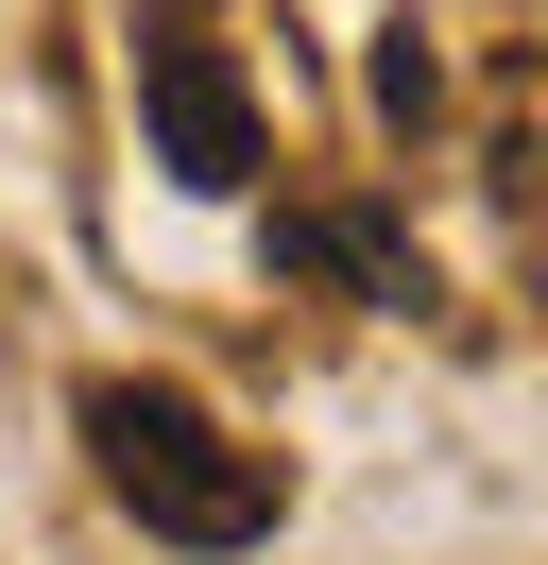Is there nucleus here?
<instances>
[{"label": "nucleus", "mask_w": 548, "mask_h": 565, "mask_svg": "<svg viewBox=\"0 0 548 565\" xmlns=\"http://www.w3.org/2000/svg\"><path fill=\"white\" fill-rule=\"evenodd\" d=\"M86 462H103V497H120L155 548H257L274 514H292V462L274 446H240L205 394H171V377H86Z\"/></svg>", "instance_id": "obj_1"}, {"label": "nucleus", "mask_w": 548, "mask_h": 565, "mask_svg": "<svg viewBox=\"0 0 548 565\" xmlns=\"http://www.w3.org/2000/svg\"><path fill=\"white\" fill-rule=\"evenodd\" d=\"M137 120H155L171 189H205V206H240V189L274 172V120H257V86H240L205 35H137Z\"/></svg>", "instance_id": "obj_2"}, {"label": "nucleus", "mask_w": 548, "mask_h": 565, "mask_svg": "<svg viewBox=\"0 0 548 565\" xmlns=\"http://www.w3.org/2000/svg\"><path fill=\"white\" fill-rule=\"evenodd\" d=\"M274 275H326L360 309H429V241L377 206H274Z\"/></svg>", "instance_id": "obj_3"}, {"label": "nucleus", "mask_w": 548, "mask_h": 565, "mask_svg": "<svg viewBox=\"0 0 548 565\" xmlns=\"http://www.w3.org/2000/svg\"><path fill=\"white\" fill-rule=\"evenodd\" d=\"M531 291H548V275H531Z\"/></svg>", "instance_id": "obj_4"}]
</instances>
